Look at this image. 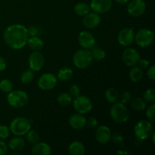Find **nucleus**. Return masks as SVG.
Masks as SVG:
<instances>
[{
    "mask_svg": "<svg viewBox=\"0 0 155 155\" xmlns=\"http://www.w3.org/2000/svg\"><path fill=\"white\" fill-rule=\"evenodd\" d=\"M141 56L139 51L133 48H126L122 54V59L125 64L130 68L136 66Z\"/></svg>",
    "mask_w": 155,
    "mask_h": 155,
    "instance_id": "obj_11",
    "label": "nucleus"
},
{
    "mask_svg": "<svg viewBox=\"0 0 155 155\" xmlns=\"http://www.w3.org/2000/svg\"><path fill=\"white\" fill-rule=\"evenodd\" d=\"M69 92L71 96L77 97L80 95V89L77 85L73 84L70 86L69 88Z\"/></svg>",
    "mask_w": 155,
    "mask_h": 155,
    "instance_id": "obj_36",
    "label": "nucleus"
},
{
    "mask_svg": "<svg viewBox=\"0 0 155 155\" xmlns=\"http://www.w3.org/2000/svg\"><path fill=\"white\" fill-rule=\"evenodd\" d=\"M69 124L74 130H81L86 126V119L81 114H74L69 118Z\"/></svg>",
    "mask_w": 155,
    "mask_h": 155,
    "instance_id": "obj_18",
    "label": "nucleus"
},
{
    "mask_svg": "<svg viewBox=\"0 0 155 155\" xmlns=\"http://www.w3.org/2000/svg\"><path fill=\"white\" fill-rule=\"evenodd\" d=\"M104 98L109 103H116L119 99V92L115 88H108L104 92Z\"/></svg>",
    "mask_w": 155,
    "mask_h": 155,
    "instance_id": "obj_24",
    "label": "nucleus"
},
{
    "mask_svg": "<svg viewBox=\"0 0 155 155\" xmlns=\"http://www.w3.org/2000/svg\"><path fill=\"white\" fill-rule=\"evenodd\" d=\"M152 133V124L148 120H141L134 127V134L139 140H146L151 137Z\"/></svg>",
    "mask_w": 155,
    "mask_h": 155,
    "instance_id": "obj_6",
    "label": "nucleus"
},
{
    "mask_svg": "<svg viewBox=\"0 0 155 155\" xmlns=\"http://www.w3.org/2000/svg\"><path fill=\"white\" fill-rule=\"evenodd\" d=\"M27 32H28L29 36H36L39 33V30H38L37 27L32 26V27L27 28Z\"/></svg>",
    "mask_w": 155,
    "mask_h": 155,
    "instance_id": "obj_42",
    "label": "nucleus"
},
{
    "mask_svg": "<svg viewBox=\"0 0 155 155\" xmlns=\"http://www.w3.org/2000/svg\"><path fill=\"white\" fill-rule=\"evenodd\" d=\"M98 120L95 117H91L89 118V120H86V125L89 126L90 128H95L98 126Z\"/></svg>",
    "mask_w": 155,
    "mask_h": 155,
    "instance_id": "obj_41",
    "label": "nucleus"
},
{
    "mask_svg": "<svg viewBox=\"0 0 155 155\" xmlns=\"http://www.w3.org/2000/svg\"><path fill=\"white\" fill-rule=\"evenodd\" d=\"M101 17L99 14L95 12H89L87 15L83 16V24L86 28L94 29L98 27L101 23Z\"/></svg>",
    "mask_w": 155,
    "mask_h": 155,
    "instance_id": "obj_17",
    "label": "nucleus"
},
{
    "mask_svg": "<svg viewBox=\"0 0 155 155\" xmlns=\"http://www.w3.org/2000/svg\"><path fill=\"white\" fill-rule=\"evenodd\" d=\"M32 122V120L27 119L24 117L15 118L10 124V132L16 136H24L31 128Z\"/></svg>",
    "mask_w": 155,
    "mask_h": 155,
    "instance_id": "obj_2",
    "label": "nucleus"
},
{
    "mask_svg": "<svg viewBox=\"0 0 155 155\" xmlns=\"http://www.w3.org/2000/svg\"><path fill=\"white\" fill-rule=\"evenodd\" d=\"M74 12L78 16L83 17L90 12V6L86 2H79L74 6Z\"/></svg>",
    "mask_w": 155,
    "mask_h": 155,
    "instance_id": "obj_25",
    "label": "nucleus"
},
{
    "mask_svg": "<svg viewBox=\"0 0 155 155\" xmlns=\"http://www.w3.org/2000/svg\"><path fill=\"white\" fill-rule=\"evenodd\" d=\"M9 105L14 108H21L28 103L29 97L27 92L22 90H12L7 95Z\"/></svg>",
    "mask_w": 155,
    "mask_h": 155,
    "instance_id": "obj_5",
    "label": "nucleus"
},
{
    "mask_svg": "<svg viewBox=\"0 0 155 155\" xmlns=\"http://www.w3.org/2000/svg\"><path fill=\"white\" fill-rule=\"evenodd\" d=\"M3 38L10 48L19 50L27 43L29 35L27 28L22 24H12L5 30Z\"/></svg>",
    "mask_w": 155,
    "mask_h": 155,
    "instance_id": "obj_1",
    "label": "nucleus"
},
{
    "mask_svg": "<svg viewBox=\"0 0 155 155\" xmlns=\"http://www.w3.org/2000/svg\"><path fill=\"white\" fill-rule=\"evenodd\" d=\"M143 99L145 102L149 104L155 103V90L154 88H150L145 91L143 95Z\"/></svg>",
    "mask_w": 155,
    "mask_h": 155,
    "instance_id": "obj_31",
    "label": "nucleus"
},
{
    "mask_svg": "<svg viewBox=\"0 0 155 155\" xmlns=\"http://www.w3.org/2000/svg\"><path fill=\"white\" fill-rule=\"evenodd\" d=\"M33 145L31 152L33 155H50L51 154V147L45 142H38Z\"/></svg>",
    "mask_w": 155,
    "mask_h": 155,
    "instance_id": "obj_19",
    "label": "nucleus"
},
{
    "mask_svg": "<svg viewBox=\"0 0 155 155\" xmlns=\"http://www.w3.org/2000/svg\"><path fill=\"white\" fill-rule=\"evenodd\" d=\"M110 140L115 144V145H120L124 142V137L121 136L120 134H114L111 136V139Z\"/></svg>",
    "mask_w": 155,
    "mask_h": 155,
    "instance_id": "obj_38",
    "label": "nucleus"
},
{
    "mask_svg": "<svg viewBox=\"0 0 155 155\" xmlns=\"http://www.w3.org/2000/svg\"><path fill=\"white\" fill-rule=\"evenodd\" d=\"M154 33L149 29H141L135 34V42L141 48H147L152 44Z\"/></svg>",
    "mask_w": 155,
    "mask_h": 155,
    "instance_id": "obj_7",
    "label": "nucleus"
},
{
    "mask_svg": "<svg viewBox=\"0 0 155 155\" xmlns=\"http://www.w3.org/2000/svg\"><path fill=\"white\" fill-rule=\"evenodd\" d=\"M73 74L74 73H73L72 69L65 67L59 70L57 74V78L61 81H68L72 78Z\"/></svg>",
    "mask_w": 155,
    "mask_h": 155,
    "instance_id": "obj_26",
    "label": "nucleus"
},
{
    "mask_svg": "<svg viewBox=\"0 0 155 155\" xmlns=\"http://www.w3.org/2000/svg\"><path fill=\"white\" fill-rule=\"evenodd\" d=\"M27 45L33 51H40L44 46V42L39 36H29Z\"/></svg>",
    "mask_w": 155,
    "mask_h": 155,
    "instance_id": "obj_22",
    "label": "nucleus"
},
{
    "mask_svg": "<svg viewBox=\"0 0 155 155\" xmlns=\"http://www.w3.org/2000/svg\"><path fill=\"white\" fill-rule=\"evenodd\" d=\"M8 151V145L2 139H0V155H4Z\"/></svg>",
    "mask_w": 155,
    "mask_h": 155,
    "instance_id": "obj_43",
    "label": "nucleus"
},
{
    "mask_svg": "<svg viewBox=\"0 0 155 155\" xmlns=\"http://www.w3.org/2000/svg\"><path fill=\"white\" fill-rule=\"evenodd\" d=\"M0 90L5 93H9L13 90V84L12 81L8 79H4V80L0 81Z\"/></svg>",
    "mask_w": 155,
    "mask_h": 155,
    "instance_id": "obj_33",
    "label": "nucleus"
},
{
    "mask_svg": "<svg viewBox=\"0 0 155 155\" xmlns=\"http://www.w3.org/2000/svg\"><path fill=\"white\" fill-rule=\"evenodd\" d=\"M8 147L12 151H21L25 147V141L23 138L20 137V136H17V137L13 138V139L9 141Z\"/></svg>",
    "mask_w": 155,
    "mask_h": 155,
    "instance_id": "obj_21",
    "label": "nucleus"
},
{
    "mask_svg": "<svg viewBox=\"0 0 155 155\" xmlns=\"http://www.w3.org/2000/svg\"><path fill=\"white\" fill-rule=\"evenodd\" d=\"M92 59L91 51L89 49L82 48L74 53L73 56V63L78 69H86L92 64Z\"/></svg>",
    "mask_w": 155,
    "mask_h": 155,
    "instance_id": "obj_4",
    "label": "nucleus"
},
{
    "mask_svg": "<svg viewBox=\"0 0 155 155\" xmlns=\"http://www.w3.org/2000/svg\"><path fill=\"white\" fill-rule=\"evenodd\" d=\"M154 110H155V104H150V105L147 107L146 109V115L147 119L151 123L154 122Z\"/></svg>",
    "mask_w": 155,
    "mask_h": 155,
    "instance_id": "obj_34",
    "label": "nucleus"
},
{
    "mask_svg": "<svg viewBox=\"0 0 155 155\" xmlns=\"http://www.w3.org/2000/svg\"><path fill=\"white\" fill-rule=\"evenodd\" d=\"M45 58L39 51H33L28 58L29 68L33 72H38L43 68Z\"/></svg>",
    "mask_w": 155,
    "mask_h": 155,
    "instance_id": "obj_10",
    "label": "nucleus"
},
{
    "mask_svg": "<svg viewBox=\"0 0 155 155\" xmlns=\"http://www.w3.org/2000/svg\"><path fill=\"white\" fill-rule=\"evenodd\" d=\"M74 110L81 114H86L92 110L93 104L90 98L85 95H79L75 97V99L73 101Z\"/></svg>",
    "mask_w": 155,
    "mask_h": 155,
    "instance_id": "obj_8",
    "label": "nucleus"
},
{
    "mask_svg": "<svg viewBox=\"0 0 155 155\" xmlns=\"http://www.w3.org/2000/svg\"><path fill=\"white\" fill-rule=\"evenodd\" d=\"M129 77L132 82L138 83L143 78V70L141 69L139 67H132V69L129 73Z\"/></svg>",
    "mask_w": 155,
    "mask_h": 155,
    "instance_id": "obj_23",
    "label": "nucleus"
},
{
    "mask_svg": "<svg viewBox=\"0 0 155 155\" xmlns=\"http://www.w3.org/2000/svg\"><path fill=\"white\" fill-rule=\"evenodd\" d=\"M148 71H147V76H148V79L151 80V81H154L155 80V67L154 65H151L149 66L148 68Z\"/></svg>",
    "mask_w": 155,
    "mask_h": 155,
    "instance_id": "obj_39",
    "label": "nucleus"
},
{
    "mask_svg": "<svg viewBox=\"0 0 155 155\" xmlns=\"http://www.w3.org/2000/svg\"><path fill=\"white\" fill-rule=\"evenodd\" d=\"M132 107H133L134 110H138V111H142L144 110L146 108V102L145 101V100L142 98H135L132 101Z\"/></svg>",
    "mask_w": 155,
    "mask_h": 155,
    "instance_id": "obj_29",
    "label": "nucleus"
},
{
    "mask_svg": "<svg viewBox=\"0 0 155 155\" xmlns=\"http://www.w3.org/2000/svg\"><path fill=\"white\" fill-rule=\"evenodd\" d=\"M95 139L101 145H107L111 139V130L107 126H100L95 131Z\"/></svg>",
    "mask_w": 155,
    "mask_h": 155,
    "instance_id": "obj_16",
    "label": "nucleus"
},
{
    "mask_svg": "<svg viewBox=\"0 0 155 155\" xmlns=\"http://www.w3.org/2000/svg\"><path fill=\"white\" fill-rule=\"evenodd\" d=\"M112 5V0H91L89 6L95 13L104 14L111 9Z\"/></svg>",
    "mask_w": 155,
    "mask_h": 155,
    "instance_id": "obj_14",
    "label": "nucleus"
},
{
    "mask_svg": "<svg viewBox=\"0 0 155 155\" xmlns=\"http://www.w3.org/2000/svg\"><path fill=\"white\" fill-rule=\"evenodd\" d=\"M58 83V78L51 73L43 74L39 78L37 85L40 89L43 91H50L54 89Z\"/></svg>",
    "mask_w": 155,
    "mask_h": 155,
    "instance_id": "obj_9",
    "label": "nucleus"
},
{
    "mask_svg": "<svg viewBox=\"0 0 155 155\" xmlns=\"http://www.w3.org/2000/svg\"><path fill=\"white\" fill-rule=\"evenodd\" d=\"M116 2L119 3V4H121V5H124V4H127V3H128L129 2H130V0H114Z\"/></svg>",
    "mask_w": 155,
    "mask_h": 155,
    "instance_id": "obj_45",
    "label": "nucleus"
},
{
    "mask_svg": "<svg viewBox=\"0 0 155 155\" xmlns=\"http://www.w3.org/2000/svg\"><path fill=\"white\" fill-rule=\"evenodd\" d=\"M85 152L84 145L79 141H74L68 147V153L71 155H83Z\"/></svg>",
    "mask_w": 155,
    "mask_h": 155,
    "instance_id": "obj_20",
    "label": "nucleus"
},
{
    "mask_svg": "<svg viewBox=\"0 0 155 155\" xmlns=\"http://www.w3.org/2000/svg\"><path fill=\"white\" fill-rule=\"evenodd\" d=\"M34 78V72L30 69L26 70L21 75V81L24 84H29L31 83Z\"/></svg>",
    "mask_w": 155,
    "mask_h": 155,
    "instance_id": "obj_30",
    "label": "nucleus"
},
{
    "mask_svg": "<svg viewBox=\"0 0 155 155\" xmlns=\"http://www.w3.org/2000/svg\"><path fill=\"white\" fill-rule=\"evenodd\" d=\"M152 136H151V137H152V142H153V144H155V133L154 131H153V133H152Z\"/></svg>",
    "mask_w": 155,
    "mask_h": 155,
    "instance_id": "obj_46",
    "label": "nucleus"
},
{
    "mask_svg": "<svg viewBox=\"0 0 155 155\" xmlns=\"http://www.w3.org/2000/svg\"><path fill=\"white\" fill-rule=\"evenodd\" d=\"M138 64H139V67L142 70L147 69L148 67L150 66V62L149 61H148L147 59L145 58H140L138 61Z\"/></svg>",
    "mask_w": 155,
    "mask_h": 155,
    "instance_id": "obj_40",
    "label": "nucleus"
},
{
    "mask_svg": "<svg viewBox=\"0 0 155 155\" xmlns=\"http://www.w3.org/2000/svg\"><path fill=\"white\" fill-rule=\"evenodd\" d=\"M10 136V129L5 125H0V139H6Z\"/></svg>",
    "mask_w": 155,
    "mask_h": 155,
    "instance_id": "obj_35",
    "label": "nucleus"
},
{
    "mask_svg": "<svg viewBox=\"0 0 155 155\" xmlns=\"http://www.w3.org/2000/svg\"><path fill=\"white\" fill-rule=\"evenodd\" d=\"M132 95L130 92H124L121 95V103L124 104H129L131 101Z\"/></svg>",
    "mask_w": 155,
    "mask_h": 155,
    "instance_id": "obj_37",
    "label": "nucleus"
},
{
    "mask_svg": "<svg viewBox=\"0 0 155 155\" xmlns=\"http://www.w3.org/2000/svg\"><path fill=\"white\" fill-rule=\"evenodd\" d=\"M110 115L111 119L118 124L127 122L130 117V110L126 107V104L117 101L114 103L112 107H110Z\"/></svg>",
    "mask_w": 155,
    "mask_h": 155,
    "instance_id": "obj_3",
    "label": "nucleus"
},
{
    "mask_svg": "<svg viewBox=\"0 0 155 155\" xmlns=\"http://www.w3.org/2000/svg\"><path fill=\"white\" fill-rule=\"evenodd\" d=\"M27 141L31 145H34L36 142H39V139H40V136H39V133H37L35 130H29L27 132Z\"/></svg>",
    "mask_w": 155,
    "mask_h": 155,
    "instance_id": "obj_32",
    "label": "nucleus"
},
{
    "mask_svg": "<svg viewBox=\"0 0 155 155\" xmlns=\"http://www.w3.org/2000/svg\"><path fill=\"white\" fill-rule=\"evenodd\" d=\"M78 42L83 48L90 49L92 47L95 46V38L92 33L84 30V31L80 32L79 34Z\"/></svg>",
    "mask_w": 155,
    "mask_h": 155,
    "instance_id": "obj_15",
    "label": "nucleus"
},
{
    "mask_svg": "<svg viewBox=\"0 0 155 155\" xmlns=\"http://www.w3.org/2000/svg\"><path fill=\"white\" fill-rule=\"evenodd\" d=\"M146 5L144 0H132L127 5V12L133 17H140L145 13Z\"/></svg>",
    "mask_w": 155,
    "mask_h": 155,
    "instance_id": "obj_12",
    "label": "nucleus"
},
{
    "mask_svg": "<svg viewBox=\"0 0 155 155\" xmlns=\"http://www.w3.org/2000/svg\"><path fill=\"white\" fill-rule=\"evenodd\" d=\"M6 67H7V63H6L5 59L2 56L0 55V72L4 71L6 69Z\"/></svg>",
    "mask_w": 155,
    "mask_h": 155,
    "instance_id": "obj_44",
    "label": "nucleus"
},
{
    "mask_svg": "<svg viewBox=\"0 0 155 155\" xmlns=\"http://www.w3.org/2000/svg\"><path fill=\"white\" fill-rule=\"evenodd\" d=\"M91 54H92V59L97 61H100L105 58L106 52L104 49L99 48V47H92L91 50Z\"/></svg>",
    "mask_w": 155,
    "mask_h": 155,
    "instance_id": "obj_28",
    "label": "nucleus"
},
{
    "mask_svg": "<svg viewBox=\"0 0 155 155\" xmlns=\"http://www.w3.org/2000/svg\"><path fill=\"white\" fill-rule=\"evenodd\" d=\"M57 101L62 107H66L70 105L72 102V96L68 92H62L58 96Z\"/></svg>",
    "mask_w": 155,
    "mask_h": 155,
    "instance_id": "obj_27",
    "label": "nucleus"
},
{
    "mask_svg": "<svg viewBox=\"0 0 155 155\" xmlns=\"http://www.w3.org/2000/svg\"><path fill=\"white\" fill-rule=\"evenodd\" d=\"M135 34L136 33L133 28L126 27L122 29L118 34V42L123 46H129L134 42Z\"/></svg>",
    "mask_w": 155,
    "mask_h": 155,
    "instance_id": "obj_13",
    "label": "nucleus"
}]
</instances>
